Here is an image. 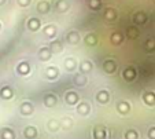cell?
Here are the masks:
<instances>
[{
  "label": "cell",
  "mask_w": 155,
  "mask_h": 139,
  "mask_svg": "<svg viewBox=\"0 0 155 139\" xmlns=\"http://www.w3.org/2000/svg\"><path fill=\"white\" fill-rule=\"evenodd\" d=\"M66 40H68L69 44H78L80 42V33L76 32V30H71V32L68 33V36H66Z\"/></svg>",
  "instance_id": "1"
},
{
  "label": "cell",
  "mask_w": 155,
  "mask_h": 139,
  "mask_svg": "<svg viewBox=\"0 0 155 139\" xmlns=\"http://www.w3.org/2000/svg\"><path fill=\"white\" fill-rule=\"evenodd\" d=\"M50 8H51V6L47 0H41V2L37 3V11L40 12V14H48Z\"/></svg>",
  "instance_id": "2"
},
{
  "label": "cell",
  "mask_w": 155,
  "mask_h": 139,
  "mask_svg": "<svg viewBox=\"0 0 155 139\" xmlns=\"http://www.w3.org/2000/svg\"><path fill=\"white\" fill-rule=\"evenodd\" d=\"M133 22L137 25H143L147 22V14L143 11H137L135 15H133Z\"/></svg>",
  "instance_id": "3"
},
{
  "label": "cell",
  "mask_w": 155,
  "mask_h": 139,
  "mask_svg": "<svg viewBox=\"0 0 155 139\" xmlns=\"http://www.w3.org/2000/svg\"><path fill=\"white\" fill-rule=\"evenodd\" d=\"M103 68H104V70L107 72V73H114V72L117 70V63H115L114 61H111V59H107V61L103 63Z\"/></svg>",
  "instance_id": "4"
},
{
  "label": "cell",
  "mask_w": 155,
  "mask_h": 139,
  "mask_svg": "<svg viewBox=\"0 0 155 139\" xmlns=\"http://www.w3.org/2000/svg\"><path fill=\"white\" fill-rule=\"evenodd\" d=\"M69 8V4L66 0H58L55 3V11L58 12H66Z\"/></svg>",
  "instance_id": "5"
},
{
  "label": "cell",
  "mask_w": 155,
  "mask_h": 139,
  "mask_svg": "<svg viewBox=\"0 0 155 139\" xmlns=\"http://www.w3.org/2000/svg\"><path fill=\"white\" fill-rule=\"evenodd\" d=\"M41 26V22L38 18H30L29 21H28V28L30 30H38Z\"/></svg>",
  "instance_id": "6"
},
{
  "label": "cell",
  "mask_w": 155,
  "mask_h": 139,
  "mask_svg": "<svg viewBox=\"0 0 155 139\" xmlns=\"http://www.w3.org/2000/svg\"><path fill=\"white\" fill-rule=\"evenodd\" d=\"M51 55H52V53H51V50L50 48H41L40 51H38V56H40V59L41 61H48V59L51 58Z\"/></svg>",
  "instance_id": "7"
},
{
  "label": "cell",
  "mask_w": 155,
  "mask_h": 139,
  "mask_svg": "<svg viewBox=\"0 0 155 139\" xmlns=\"http://www.w3.org/2000/svg\"><path fill=\"white\" fill-rule=\"evenodd\" d=\"M33 112V106L30 102H24V103L21 105V113L22 114H30V113Z\"/></svg>",
  "instance_id": "8"
},
{
  "label": "cell",
  "mask_w": 155,
  "mask_h": 139,
  "mask_svg": "<svg viewBox=\"0 0 155 139\" xmlns=\"http://www.w3.org/2000/svg\"><path fill=\"white\" fill-rule=\"evenodd\" d=\"M56 102H58V98L52 94L45 95V98H44V103H45V106H54Z\"/></svg>",
  "instance_id": "9"
},
{
  "label": "cell",
  "mask_w": 155,
  "mask_h": 139,
  "mask_svg": "<svg viewBox=\"0 0 155 139\" xmlns=\"http://www.w3.org/2000/svg\"><path fill=\"white\" fill-rule=\"evenodd\" d=\"M51 50V53H61L62 50H63V46H62V43L61 42H58V40H56V42H52L50 44V47H48Z\"/></svg>",
  "instance_id": "10"
},
{
  "label": "cell",
  "mask_w": 155,
  "mask_h": 139,
  "mask_svg": "<svg viewBox=\"0 0 155 139\" xmlns=\"http://www.w3.org/2000/svg\"><path fill=\"white\" fill-rule=\"evenodd\" d=\"M104 18L107 21H115V18H117V11L114 8H107L104 12Z\"/></svg>",
  "instance_id": "11"
},
{
  "label": "cell",
  "mask_w": 155,
  "mask_h": 139,
  "mask_svg": "<svg viewBox=\"0 0 155 139\" xmlns=\"http://www.w3.org/2000/svg\"><path fill=\"white\" fill-rule=\"evenodd\" d=\"M25 136H26L28 139H33L37 136V130H36L35 127H26L25 128Z\"/></svg>",
  "instance_id": "12"
},
{
  "label": "cell",
  "mask_w": 155,
  "mask_h": 139,
  "mask_svg": "<svg viewBox=\"0 0 155 139\" xmlns=\"http://www.w3.org/2000/svg\"><path fill=\"white\" fill-rule=\"evenodd\" d=\"M94 134H95V139H106V135H107L106 130L103 127H96Z\"/></svg>",
  "instance_id": "13"
},
{
  "label": "cell",
  "mask_w": 155,
  "mask_h": 139,
  "mask_svg": "<svg viewBox=\"0 0 155 139\" xmlns=\"http://www.w3.org/2000/svg\"><path fill=\"white\" fill-rule=\"evenodd\" d=\"M44 35L48 36V37H54L56 35V26L55 25H48V26L44 28Z\"/></svg>",
  "instance_id": "14"
},
{
  "label": "cell",
  "mask_w": 155,
  "mask_h": 139,
  "mask_svg": "<svg viewBox=\"0 0 155 139\" xmlns=\"http://www.w3.org/2000/svg\"><path fill=\"white\" fill-rule=\"evenodd\" d=\"M126 35H128L129 39H136L139 36V29L136 26H128V29H126Z\"/></svg>",
  "instance_id": "15"
},
{
  "label": "cell",
  "mask_w": 155,
  "mask_h": 139,
  "mask_svg": "<svg viewBox=\"0 0 155 139\" xmlns=\"http://www.w3.org/2000/svg\"><path fill=\"white\" fill-rule=\"evenodd\" d=\"M89 110H91V107H89V105H88L87 102L80 103L78 107H77V112H78L80 114H88V113H89Z\"/></svg>",
  "instance_id": "16"
},
{
  "label": "cell",
  "mask_w": 155,
  "mask_h": 139,
  "mask_svg": "<svg viewBox=\"0 0 155 139\" xmlns=\"http://www.w3.org/2000/svg\"><path fill=\"white\" fill-rule=\"evenodd\" d=\"M45 74H47V77L50 80H54V79L58 76V69H56L55 66H50V68L47 69V72H45Z\"/></svg>",
  "instance_id": "17"
},
{
  "label": "cell",
  "mask_w": 155,
  "mask_h": 139,
  "mask_svg": "<svg viewBox=\"0 0 155 139\" xmlns=\"http://www.w3.org/2000/svg\"><path fill=\"white\" fill-rule=\"evenodd\" d=\"M117 109H118V112H120V113L126 114V113L129 112V103H128V102H125V101L120 102V103L117 105Z\"/></svg>",
  "instance_id": "18"
},
{
  "label": "cell",
  "mask_w": 155,
  "mask_h": 139,
  "mask_svg": "<svg viewBox=\"0 0 155 139\" xmlns=\"http://www.w3.org/2000/svg\"><path fill=\"white\" fill-rule=\"evenodd\" d=\"M77 101H78L77 94H74V92H68V94H66V102H68L69 105H74Z\"/></svg>",
  "instance_id": "19"
},
{
  "label": "cell",
  "mask_w": 155,
  "mask_h": 139,
  "mask_svg": "<svg viewBox=\"0 0 155 139\" xmlns=\"http://www.w3.org/2000/svg\"><path fill=\"white\" fill-rule=\"evenodd\" d=\"M29 63L28 62H21L19 65H18V72H19L21 74H28L29 73Z\"/></svg>",
  "instance_id": "20"
},
{
  "label": "cell",
  "mask_w": 155,
  "mask_h": 139,
  "mask_svg": "<svg viewBox=\"0 0 155 139\" xmlns=\"http://www.w3.org/2000/svg\"><path fill=\"white\" fill-rule=\"evenodd\" d=\"M2 138L3 139H14V131L10 130V128L2 130Z\"/></svg>",
  "instance_id": "21"
},
{
  "label": "cell",
  "mask_w": 155,
  "mask_h": 139,
  "mask_svg": "<svg viewBox=\"0 0 155 139\" xmlns=\"http://www.w3.org/2000/svg\"><path fill=\"white\" fill-rule=\"evenodd\" d=\"M143 99L148 105H154L155 103V94H152V92H147V94L143 95Z\"/></svg>",
  "instance_id": "22"
},
{
  "label": "cell",
  "mask_w": 155,
  "mask_h": 139,
  "mask_svg": "<svg viewBox=\"0 0 155 139\" xmlns=\"http://www.w3.org/2000/svg\"><path fill=\"white\" fill-rule=\"evenodd\" d=\"M97 101L102 102V103H106V102H108V92L107 91H100L99 94L96 95Z\"/></svg>",
  "instance_id": "23"
},
{
  "label": "cell",
  "mask_w": 155,
  "mask_h": 139,
  "mask_svg": "<svg viewBox=\"0 0 155 139\" xmlns=\"http://www.w3.org/2000/svg\"><path fill=\"white\" fill-rule=\"evenodd\" d=\"M96 42H97V39L94 33H89V35H87V37H85V43H87L88 46H95Z\"/></svg>",
  "instance_id": "24"
},
{
  "label": "cell",
  "mask_w": 155,
  "mask_h": 139,
  "mask_svg": "<svg viewBox=\"0 0 155 139\" xmlns=\"http://www.w3.org/2000/svg\"><path fill=\"white\" fill-rule=\"evenodd\" d=\"M88 4H89V7H91L94 11H97V10L100 8V6H102V2H100V0H89Z\"/></svg>",
  "instance_id": "25"
},
{
  "label": "cell",
  "mask_w": 155,
  "mask_h": 139,
  "mask_svg": "<svg viewBox=\"0 0 155 139\" xmlns=\"http://www.w3.org/2000/svg\"><path fill=\"white\" fill-rule=\"evenodd\" d=\"M124 76H125V79L128 81H130V80H133V79H135L136 73H135V70H133V69H126V70L124 72Z\"/></svg>",
  "instance_id": "26"
},
{
  "label": "cell",
  "mask_w": 155,
  "mask_h": 139,
  "mask_svg": "<svg viewBox=\"0 0 155 139\" xmlns=\"http://www.w3.org/2000/svg\"><path fill=\"white\" fill-rule=\"evenodd\" d=\"M80 69H81V72H89L92 69V62H89V61H84V62L80 65Z\"/></svg>",
  "instance_id": "27"
},
{
  "label": "cell",
  "mask_w": 155,
  "mask_h": 139,
  "mask_svg": "<svg viewBox=\"0 0 155 139\" xmlns=\"http://www.w3.org/2000/svg\"><path fill=\"white\" fill-rule=\"evenodd\" d=\"M74 83L78 84V86H85V84H87V79H85L84 76H81V74H76V77H74Z\"/></svg>",
  "instance_id": "28"
},
{
  "label": "cell",
  "mask_w": 155,
  "mask_h": 139,
  "mask_svg": "<svg viewBox=\"0 0 155 139\" xmlns=\"http://www.w3.org/2000/svg\"><path fill=\"white\" fill-rule=\"evenodd\" d=\"M111 42L114 43V44H120V43L122 42V35H121V33H118V32L113 33V35H111Z\"/></svg>",
  "instance_id": "29"
},
{
  "label": "cell",
  "mask_w": 155,
  "mask_h": 139,
  "mask_svg": "<svg viewBox=\"0 0 155 139\" xmlns=\"http://www.w3.org/2000/svg\"><path fill=\"white\" fill-rule=\"evenodd\" d=\"M146 48H147V51H154L155 50V39H148V40H147Z\"/></svg>",
  "instance_id": "30"
},
{
  "label": "cell",
  "mask_w": 155,
  "mask_h": 139,
  "mask_svg": "<svg viewBox=\"0 0 155 139\" xmlns=\"http://www.w3.org/2000/svg\"><path fill=\"white\" fill-rule=\"evenodd\" d=\"M64 63H66V69H69V70H73L76 68V61L73 58H68Z\"/></svg>",
  "instance_id": "31"
},
{
  "label": "cell",
  "mask_w": 155,
  "mask_h": 139,
  "mask_svg": "<svg viewBox=\"0 0 155 139\" xmlns=\"http://www.w3.org/2000/svg\"><path fill=\"white\" fill-rule=\"evenodd\" d=\"M137 131H135V130H129L128 132L125 134V138L126 139H137Z\"/></svg>",
  "instance_id": "32"
},
{
  "label": "cell",
  "mask_w": 155,
  "mask_h": 139,
  "mask_svg": "<svg viewBox=\"0 0 155 139\" xmlns=\"http://www.w3.org/2000/svg\"><path fill=\"white\" fill-rule=\"evenodd\" d=\"M18 4L21 7H28L30 4V0H18Z\"/></svg>",
  "instance_id": "33"
},
{
  "label": "cell",
  "mask_w": 155,
  "mask_h": 139,
  "mask_svg": "<svg viewBox=\"0 0 155 139\" xmlns=\"http://www.w3.org/2000/svg\"><path fill=\"white\" fill-rule=\"evenodd\" d=\"M11 94H12V91L8 88V87H6V88H3V95H4V97H6V98H8V95H11Z\"/></svg>",
  "instance_id": "34"
},
{
  "label": "cell",
  "mask_w": 155,
  "mask_h": 139,
  "mask_svg": "<svg viewBox=\"0 0 155 139\" xmlns=\"http://www.w3.org/2000/svg\"><path fill=\"white\" fill-rule=\"evenodd\" d=\"M48 127H50L51 130H55V128H58V123L54 121V120H51V121L48 123Z\"/></svg>",
  "instance_id": "35"
},
{
  "label": "cell",
  "mask_w": 155,
  "mask_h": 139,
  "mask_svg": "<svg viewBox=\"0 0 155 139\" xmlns=\"http://www.w3.org/2000/svg\"><path fill=\"white\" fill-rule=\"evenodd\" d=\"M148 136H150V139H155V127L150 128V131H148Z\"/></svg>",
  "instance_id": "36"
},
{
  "label": "cell",
  "mask_w": 155,
  "mask_h": 139,
  "mask_svg": "<svg viewBox=\"0 0 155 139\" xmlns=\"http://www.w3.org/2000/svg\"><path fill=\"white\" fill-rule=\"evenodd\" d=\"M4 3H6V0H0V6H3Z\"/></svg>",
  "instance_id": "37"
}]
</instances>
